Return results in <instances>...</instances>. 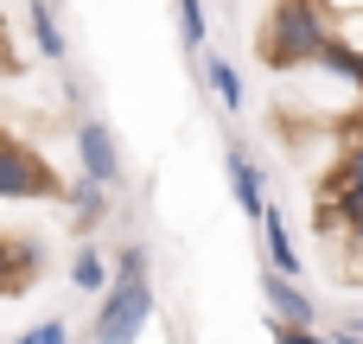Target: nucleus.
<instances>
[{"instance_id":"obj_1","label":"nucleus","mask_w":363,"mask_h":344,"mask_svg":"<svg viewBox=\"0 0 363 344\" xmlns=\"http://www.w3.org/2000/svg\"><path fill=\"white\" fill-rule=\"evenodd\" d=\"M325 38H332V6L325 0H274V13H268L255 45H262V57L274 70H300V64L319 57Z\"/></svg>"},{"instance_id":"obj_2","label":"nucleus","mask_w":363,"mask_h":344,"mask_svg":"<svg viewBox=\"0 0 363 344\" xmlns=\"http://www.w3.org/2000/svg\"><path fill=\"white\" fill-rule=\"evenodd\" d=\"M153 313H160V300H153V281L147 274H108L102 306L89 319V344H134L153 326Z\"/></svg>"},{"instance_id":"obj_3","label":"nucleus","mask_w":363,"mask_h":344,"mask_svg":"<svg viewBox=\"0 0 363 344\" xmlns=\"http://www.w3.org/2000/svg\"><path fill=\"white\" fill-rule=\"evenodd\" d=\"M51 192H57V185H51L45 160H38L32 147H19V140L0 134V198H51Z\"/></svg>"},{"instance_id":"obj_4","label":"nucleus","mask_w":363,"mask_h":344,"mask_svg":"<svg viewBox=\"0 0 363 344\" xmlns=\"http://www.w3.org/2000/svg\"><path fill=\"white\" fill-rule=\"evenodd\" d=\"M77 166L96 179V185H121V147L108 134V121H77Z\"/></svg>"},{"instance_id":"obj_5","label":"nucleus","mask_w":363,"mask_h":344,"mask_svg":"<svg viewBox=\"0 0 363 344\" xmlns=\"http://www.w3.org/2000/svg\"><path fill=\"white\" fill-rule=\"evenodd\" d=\"M262 300H268V313L287 319V326H319V300L300 287V274H281V268L262 262Z\"/></svg>"},{"instance_id":"obj_6","label":"nucleus","mask_w":363,"mask_h":344,"mask_svg":"<svg viewBox=\"0 0 363 344\" xmlns=\"http://www.w3.org/2000/svg\"><path fill=\"white\" fill-rule=\"evenodd\" d=\"M223 179H230V198H236V211L255 223V217H262V204H268V185H262V166H255V160H249L236 140L223 147Z\"/></svg>"},{"instance_id":"obj_7","label":"nucleus","mask_w":363,"mask_h":344,"mask_svg":"<svg viewBox=\"0 0 363 344\" xmlns=\"http://www.w3.org/2000/svg\"><path fill=\"white\" fill-rule=\"evenodd\" d=\"M255 230H262V255H268V268H281V274H300V268H306V262H300V249H294V230H287V211H281L274 198L262 204Z\"/></svg>"},{"instance_id":"obj_8","label":"nucleus","mask_w":363,"mask_h":344,"mask_svg":"<svg viewBox=\"0 0 363 344\" xmlns=\"http://www.w3.org/2000/svg\"><path fill=\"white\" fill-rule=\"evenodd\" d=\"M198 64H204V89H211V96H217V102H223L230 115H242V109H249V89H242V70H236V64H230L223 51H211V45L198 51Z\"/></svg>"},{"instance_id":"obj_9","label":"nucleus","mask_w":363,"mask_h":344,"mask_svg":"<svg viewBox=\"0 0 363 344\" xmlns=\"http://www.w3.org/2000/svg\"><path fill=\"white\" fill-rule=\"evenodd\" d=\"M57 198L70 204V217H77V230H96V223L108 217V185H96L89 172H77V185H64Z\"/></svg>"},{"instance_id":"obj_10","label":"nucleus","mask_w":363,"mask_h":344,"mask_svg":"<svg viewBox=\"0 0 363 344\" xmlns=\"http://www.w3.org/2000/svg\"><path fill=\"white\" fill-rule=\"evenodd\" d=\"M70 287H83V294H102V287H108V262H102L96 243H77V255H70Z\"/></svg>"},{"instance_id":"obj_11","label":"nucleus","mask_w":363,"mask_h":344,"mask_svg":"<svg viewBox=\"0 0 363 344\" xmlns=\"http://www.w3.org/2000/svg\"><path fill=\"white\" fill-rule=\"evenodd\" d=\"M32 45H38V57H51V64H64V32H57V19H51V0H32Z\"/></svg>"},{"instance_id":"obj_12","label":"nucleus","mask_w":363,"mask_h":344,"mask_svg":"<svg viewBox=\"0 0 363 344\" xmlns=\"http://www.w3.org/2000/svg\"><path fill=\"white\" fill-rule=\"evenodd\" d=\"M172 13H179V45L198 57V51L211 45V19H204V0H172Z\"/></svg>"},{"instance_id":"obj_13","label":"nucleus","mask_w":363,"mask_h":344,"mask_svg":"<svg viewBox=\"0 0 363 344\" xmlns=\"http://www.w3.org/2000/svg\"><path fill=\"white\" fill-rule=\"evenodd\" d=\"M13 344H70V326L64 319H38V326H26Z\"/></svg>"},{"instance_id":"obj_14","label":"nucleus","mask_w":363,"mask_h":344,"mask_svg":"<svg viewBox=\"0 0 363 344\" xmlns=\"http://www.w3.org/2000/svg\"><path fill=\"white\" fill-rule=\"evenodd\" d=\"M268 332H274V344H325V332H319V326H287V319H274Z\"/></svg>"},{"instance_id":"obj_15","label":"nucleus","mask_w":363,"mask_h":344,"mask_svg":"<svg viewBox=\"0 0 363 344\" xmlns=\"http://www.w3.org/2000/svg\"><path fill=\"white\" fill-rule=\"evenodd\" d=\"M345 179H363V140L345 147Z\"/></svg>"},{"instance_id":"obj_16","label":"nucleus","mask_w":363,"mask_h":344,"mask_svg":"<svg viewBox=\"0 0 363 344\" xmlns=\"http://www.w3.org/2000/svg\"><path fill=\"white\" fill-rule=\"evenodd\" d=\"M325 344H363L357 326H338V332H325Z\"/></svg>"},{"instance_id":"obj_17","label":"nucleus","mask_w":363,"mask_h":344,"mask_svg":"<svg viewBox=\"0 0 363 344\" xmlns=\"http://www.w3.org/2000/svg\"><path fill=\"white\" fill-rule=\"evenodd\" d=\"M345 236H351V249H357V262H363V217H357V223H345Z\"/></svg>"},{"instance_id":"obj_18","label":"nucleus","mask_w":363,"mask_h":344,"mask_svg":"<svg viewBox=\"0 0 363 344\" xmlns=\"http://www.w3.org/2000/svg\"><path fill=\"white\" fill-rule=\"evenodd\" d=\"M0 281H6V243H0Z\"/></svg>"},{"instance_id":"obj_19","label":"nucleus","mask_w":363,"mask_h":344,"mask_svg":"<svg viewBox=\"0 0 363 344\" xmlns=\"http://www.w3.org/2000/svg\"><path fill=\"white\" fill-rule=\"evenodd\" d=\"M345 326H357V332H363V313H357V319H345Z\"/></svg>"}]
</instances>
